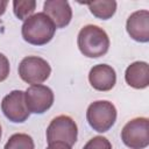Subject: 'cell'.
<instances>
[{"label":"cell","mask_w":149,"mask_h":149,"mask_svg":"<svg viewBox=\"0 0 149 149\" xmlns=\"http://www.w3.org/2000/svg\"><path fill=\"white\" fill-rule=\"evenodd\" d=\"M3 149H35V144L30 135L16 133L8 139Z\"/></svg>","instance_id":"14"},{"label":"cell","mask_w":149,"mask_h":149,"mask_svg":"<svg viewBox=\"0 0 149 149\" xmlns=\"http://www.w3.org/2000/svg\"><path fill=\"white\" fill-rule=\"evenodd\" d=\"M36 8L35 0H14L13 1V12L19 20H26L33 15Z\"/></svg>","instance_id":"15"},{"label":"cell","mask_w":149,"mask_h":149,"mask_svg":"<svg viewBox=\"0 0 149 149\" xmlns=\"http://www.w3.org/2000/svg\"><path fill=\"white\" fill-rule=\"evenodd\" d=\"M50 73L49 63L38 56H27L19 64L20 78L30 85L42 84L49 78Z\"/></svg>","instance_id":"5"},{"label":"cell","mask_w":149,"mask_h":149,"mask_svg":"<svg viewBox=\"0 0 149 149\" xmlns=\"http://www.w3.org/2000/svg\"><path fill=\"white\" fill-rule=\"evenodd\" d=\"M43 13L49 16L56 28H65L72 19V9L65 0L44 1Z\"/></svg>","instance_id":"11"},{"label":"cell","mask_w":149,"mask_h":149,"mask_svg":"<svg viewBox=\"0 0 149 149\" xmlns=\"http://www.w3.org/2000/svg\"><path fill=\"white\" fill-rule=\"evenodd\" d=\"M56 31L52 21L43 12L33 14L23 21L21 34L26 42L33 45H44L49 43Z\"/></svg>","instance_id":"2"},{"label":"cell","mask_w":149,"mask_h":149,"mask_svg":"<svg viewBox=\"0 0 149 149\" xmlns=\"http://www.w3.org/2000/svg\"><path fill=\"white\" fill-rule=\"evenodd\" d=\"M1 111L9 121L14 123L24 122L30 114L26 106L24 92L21 90H14L5 95L1 101Z\"/></svg>","instance_id":"8"},{"label":"cell","mask_w":149,"mask_h":149,"mask_svg":"<svg viewBox=\"0 0 149 149\" xmlns=\"http://www.w3.org/2000/svg\"><path fill=\"white\" fill-rule=\"evenodd\" d=\"M83 149H112V144L104 136H94L86 142Z\"/></svg>","instance_id":"16"},{"label":"cell","mask_w":149,"mask_h":149,"mask_svg":"<svg viewBox=\"0 0 149 149\" xmlns=\"http://www.w3.org/2000/svg\"><path fill=\"white\" fill-rule=\"evenodd\" d=\"M1 135H2V129H1V125H0V140H1Z\"/></svg>","instance_id":"20"},{"label":"cell","mask_w":149,"mask_h":149,"mask_svg":"<svg viewBox=\"0 0 149 149\" xmlns=\"http://www.w3.org/2000/svg\"><path fill=\"white\" fill-rule=\"evenodd\" d=\"M126 29L134 41L147 43L149 41V12L141 9L132 13L127 19Z\"/></svg>","instance_id":"9"},{"label":"cell","mask_w":149,"mask_h":149,"mask_svg":"<svg viewBox=\"0 0 149 149\" xmlns=\"http://www.w3.org/2000/svg\"><path fill=\"white\" fill-rule=\"evenodd\" d=\"M47 149H71V146H69L68 143L62 142V141H56V142L49 143Z\"/></svg>","instance_id":"18"},{"label":"cell","mask_w":149,"mask_h":149,"mask_svg":"<svg viewBox=\"0 0 149 149\" xmlns=\"http://www.w3.org/2000/svg\"><path fill=\"white\" fill-rule=\"evenodd\" d=\"M77 44L85 57L98 58L107 54L109 49V37L99 26L86 24L78 33Z\"/></svg>","instance_id":"1"},{"label":"cell","mask_w":149,"mask_h":149,"mask_svg":"<svg viewBox=\"0 0 149 149\" xmlns=\"http://www.w3.org/2000/svg\"><path fill=\"white\" fill-rule=\"evenodd\" d=\"M9 71H10L9 61L3 54L0 52V83L7 79Z\"/></svg>","instance_id":"17"},{"label":"cell","mask_w":149,"mask_h":149,"mask_svg":"<svg viewBox=\"0 0 149 149\" xmlns=\"http://www.w3.org/2000/svg\"><path fill=\"white\" fill-rule=\"evenodd\" d=\"M122 142L130 149H144L149 146V120L148 118H134L128 121L121 130Z\"/></svg>","instance_id":"4"},{"label":"cell","mask_w":149,"mask_h":149,"mask_svg":"<svg viewBox=\"0 0 149 149\" xmlns=\"http://www.w3.org/2000/svg\"><path fill=\"white\" fill-rule=\"evenodd\" d=\"M88 81L97 91H109L116 83L115 70L107 64H97L88 72Z\"/></svg>","instance_id":"10"},{"label":"cell","mask_w":149,"mask_h":149,"mask_svg":"<svg viewBox=\"0 0 149 149\" xmlns=\"http://www.w3.org/2000/svg\"><path fill=\"white\" fill-rule=\"evenodd\" d=\"M78 127L69 115H58L51 120L47 128V142L62 141L69 146H73L77 141Z\"/></svg>","instance_id":"6"},{"label":"cell","mask_w":149,"mask_h":149,"mask_svg":"<svg viewBox=\"0 0 149 149\" xmlns=\"http://www.w3.org/2000/svg\"><path fill=\"white\" fill-rule=\"evenodd\" d=\"M7 5H8V1L6 0H0V16L5 13L6 8H7Z\"/></svg>","instance_id":"19"},{"label":"cell","mask_w":149,"mask_h":149,"mask_svg":"<svg viewBox=\"0 0 149 149\" xmlns=\"http://www.w3.org/2000/svg\"><path fill=\"white\" fill-rule=\"evenodd\" d=\"M86 120L93 130L105 133L109 130L116 121V108L108 100L93 101L87 107Z\"/></svg>","instance_id":"3"},{"label":"cell","mask_w":149,"mask_h":149,"mask_svg":"<svg viewBox=\"0 0 149 149\" xmlns=\"http://www.w3.org/2000/svg\"><path fill=\"white\" fill-rule=\"evenodd\" d=\"M90 12L98 19L108 20L111 19L116 10V2L114 0H102V1H93L86 3Z\"/></svg>","instance_id":"13"},{"label":"cell","mask_w":149,"mask_h":149,"mask_svg":"<svg viewBox=\"0 0 149 149\" xmlns=\"http://www.w3.org/2000/svg\"><path fill=\"white\" fill-rule=\"evenodd\" d=\"M126 83L137 90H143L149 85V65L147 62L137 61L127 66L125 72Z\"/></svg>","instance_id":"12"},{"label":"cell","mask_w":149,"mask_h":149,"mask_svg":"<svg viewBox=\"0 0 149 149\" xmlns=\"http://www.w3.org/2000/svg\"><path fill=\"white\" fill-rule=\"evenodd\" d=\"M54 92L50 87L38 84L29 86L24 92V101L29 113L43 114L54 104Z\"/></svg>","instance_id":"7"}]
</instances>
